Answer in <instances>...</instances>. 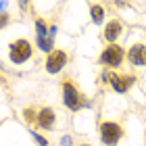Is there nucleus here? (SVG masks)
Listing matches in <instances>:
<instances>
[{
    "label": "nucleus",
    "instance_id": "obj_7",
    "mask_svg": "<svg viewBox=\"0 0 146 146\" xmlns=\"http://www.w3.org/2000/svg\"><path fill=\"white\" fill-rule=\"evenodd\" d=\"M36 121H38V125L42 129H52V127H54V111L48 109V107H44L42 111L38 113Z\"/></svg>",
    "mask_w": 146,
    "mask_h": 146
},
{
    "label": "nucleus",
    "instance_id": "obj_2",
    "mask_svg": "<svg viewBox=\"0 0 146 146\" xmlns=\"http://www.w3.org/2000/svg\"><path fill=\"white\" fill-rule=\"evenodd\" d=\"M121 127H119L117 123H111V121H104L100 125V140L102 144H107V146H115L119 140H121Z\"/></svg>",
    "mask_w": 146,
    "mask_h": 146
},
{
    "label": "nucleus",
    "instance_id": "obj_15",
    "mask_svg": "<svg viewBox=\"0 0 146 146\" xmlns=\"http://www.w3.org/2000/svg\"><path fill=\"white\" fill-rule=\"evenodd\" d=\"M6 4H9V0H0V11H4Z\"/></svg>",
    "mask_w": 146,
    "mask_h": 146
},
{
    "label": "nucleus",
    "instance_id": "obj_4",
    "mask_svg": "<svg viewBox=\"0 0 146 146\" xmlns=\"http://www.w3.org/2000/svg\"><path fill=\"white\" fill-rule=\"evenodd\" d=\"M65 63H67V54H65L63 50H52L48 54V58H46V71L48 73H58L65 67Z\"/></svg>",
    "mask_w": 146,
    "mask_h": 146
},
{
    "label": "nucleus",
    "instance_id": "obj_11",
    "mask_svg": "<svg viewBox=\"0 0 146 146\" xmlns=\"http://www.w3.org/2000/svg\"><path fill=\"white\" fill-rule=\"evenodd\" d=\"M92 21H94V23H98V25H100L102 23V19H104V9H102V6H92Z\"/></svg>",
    "mask_w": 146,
    "mask_h": 146
},
{
    "label": "nucleus",
    "instance_id": "obj_8",
    "mask_svg": "<svg viewBox=\"0 0 146 146\" xmlns=\"http://www.w3.org/2000/svg\"><path fill=\"white\" fill-rule=\"evenodd\" d=\"M127 56H129L131 65H146V46H142V44L131 46L129 52H127Z\"/></svg>",
    "mask_w": 146,
    "mask_h": 146
},
{
    "label": "nucleus",
    "instance_id": "obj_10",
    "mask_svg": "<svg viewBox=\"0 0 146 146\" xmlns=\"http://www.w3.org/2000/svg\"><path fill=\"white\" fill-rule=\"evenodd\" d=\"M119 34H121V23L119 21H113L107 25V29H104V38L109 40V42H113V40H117Z\"/></svg>",
    "mask_w": 146,
    "mask_h": 146
},
{
    "label": "nucleus",
    "instance_id": "obj_13",
    "mask_svg": "<svg viewBox=\"0 0 146 146\" xmlns=\"http://www.w3.org/2000/svg\"><path fill=\"white\" fill-rule=\"evenodd\" d=\"M6 25H9V15H6V13H2V15H0V29L6 27Z\"/></svg>",
    "mask_w": 146,
    "mask_h": 146
},
{
    "label": "nucleus",
    "instance_id": "obj_3",
    "mask_svg": "<svg viewBox=\"0 0 146 146\" xmlns=\"http://www.w3.org/2000/svg\"><path fill=\"white\" fill-rule=\"evenodd\" d=\"M63 102L67 104L71 111L82 109V98H79L75 86H73L71 82H65V84H63Z\"/></svg>",
    "mask_w": 146,
    "mask_h": 146
},
{
    "label": "nucleus",
    "instance_id": "obj_6",
    "mask_svg": "<svg viewBox=\"0 0 146 146\" xmlns=\"http://www.w3.org/2000/svg\"><path fill=\"white\" fill-rule=\"evenodd\" d=\"M36 29H38V46L44 52H52V36H50V31L46 29V25L42 21H38Z\"/></svg>",
    "mask_w": 146,
    "mask_h": 146
},
{
    "label": "nucleus",
    "instance_id": "obj_12",
    "mask_svg": "<svg viewBox=\"0 0 146 146\" xmlns=\"http://www.w3.org/2000/svg\"><path fill=\"white\" fill-rule=\"evenodd\" d=\"M31 136H34V140L40 144V146H48V140H44V138L42 136H40V134H36V131H31Z\"/></svg>",
    "mask_w": 146,
    "mask_h": 146
},
{
    "label": "nucleus",
    "instance_id": "obj_9",
    "mask_svg": "<svg viewBox=\"0 0 146 146\" xmlns=\"http://www.w3.org/2000/svg\"><path fill=\"white\" fill-rule=\"evenodd\" d=\"M111 86H113V90L115 92H127V88L131 84H134V79L131 77H117V75H111Z\"/></svg>",
    "mask_w": 146,
    "mask_h": 146
},
{
    "label": "nucleus",
    "instance_id": "obj_14",
    "mask_svg": "<svg viewBox=\"0 0 146 146\" xmlns=\"http://www.w3.org/2000/svg\"><path fill=\"white\" fill-rule=\"evenodd\" d=\"M71 144H73L71 136H63V138H61V146H71Z\"/></svg>",
    "mask_w": 146,
    "mask_h": 146
},
{
    "label": "nucleus",
    "instance_id": "obj_17",
    "mask_svg": "<svg viewBox=\"0 0 146 146\" xmlns=\"http://www.w3.org/2000/svg\"><path fill=\"white\" fill-rule=\"evenodd\" d=\"M82 146H90V144H82Z\"/></svg>",
    "mask_w": 146,
    "mask_h": 146
},
{
    "label": "nucleus",
    "instance_id": "obj_1",
    "mask_svg": "<svg viewBox=\"0 0 146 146\" xmlns=\"http://www.w3.org/2000/svg\"><path fill=\"white\" fill-rule=\"evenodd\" d=\"M11 61L15 63V65H21V63H25L27 58L31 56V44L27 42V40H17V42H13L11 44Z\"/></svg>",
    "mask_w": 146,
    "mask_h": 146
},
{
    "label": "nucleus",
    "instance_id": "obj_5",
    "mask_svg": "<svg viewBox=\"0 0 146 146\" xmlns=\"http://www.w3.org/2000/svg\"><path fill=\"white\" fill-rule=\"evenodd\" d=\"M121 61H123V50L119 48V46H109V48L100 54V63L109 65V67H119Z\"/></svg>",
    "mask_w": 146,
    "mask_h": 146
},
{
    "label": "nucleus",
    "instance_id": "obj_16",
    "mask_svg": "<svg viewBox=\"0 0 146 146\" xmlns=\"http://www.w3.org/2000/svg\"><path fill=\"white\" fill-rule=\"evenodd\" d=\"M19 4H21L23 9H25V6H27V0H19Z\"/></svg>",
    "mask_w": 146,
    "mask_h": 146
}]
</instances>
